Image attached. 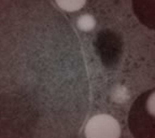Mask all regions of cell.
<instances>
[{
  "label": "cell",
  "instance_id": "1",
  "mask_svg": "<svg viewBox=\"0 0 155 138\" xmlns=\"http://www.w3.org/2000/svg\"><path fill=\"white\" fill-rule=\"evenodd\" d=\"M85 136L86 138H120L121 127L113 116L97 114L87 121Z\"/></svg>",
  "mask_w": 155,
  "mask_h": 138
},
{
  "label": "cell",
  "instance_id": "2",
  "mask_svg": "<svg viewBox=\"0 0 155 138\" xmlns=\"http://www.w3.org/2000/svg\"><path fill=\"white\" fill-rule=\"evenodd\" d=\"M85 1L86 0H56L58 7L69 12L80 10L85 5Z\"/></svg>",
  "mask_w": 155,
  "mask_h": 138
},
{
  "label": "cell",
  "instance_id": "3",
  "mask_svg": "<svg viewBox=\"0 0 155 138\" xmlns=\"http://www.w3.org/2000/svg\"><path fill=\"white\" fill-rule=\"evenodd\" d=\"M78 27L83 30V32H90L92 30L93 28L95 27L96 25V21L95 19L90 14H84V15H81L79 19H78Z\"/></svg>",
  "mask_w": 155,
  "mask_h": 138
},
{
  "label": "cell",
  "instance_id": "4",
  "mask_svg": "<svg viewBox=\"0 0 155 138\" xmlns=\"http://www.w3.org/2000/svg\"><path fill=\"white\" fill-rule=\"evenodd\" d=\"M145 109L150 116L155 118V92H153L150 96L147 98L145 102Z\"/></svg>",
  "mask_w": 155,
  "mask_h": 138
}]
</instances>
